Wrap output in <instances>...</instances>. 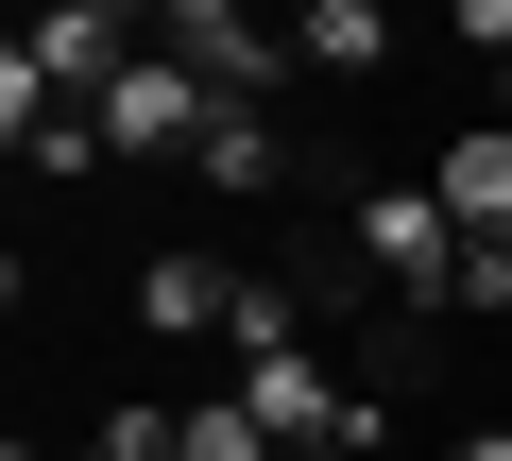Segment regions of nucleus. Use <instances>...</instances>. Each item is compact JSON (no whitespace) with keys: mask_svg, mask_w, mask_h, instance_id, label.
<instances>
[{"mask_svg":"<svg viewBox=\"0 0 512 461\" xmlns=\"http://www.w3.org/2000/svg\"><path fill=\"white\" fill-rule=\"evenodd\" d=\"M495 120H512V69H495Z\"/></svg>","mask_w":512,"mask_h":461,"instance_id":"nucleus-13","label":"nucleus"},{"mask_svg":"<svg viewBox=\"0 0 512 461\" xmlns=\"http://www.w3.org/2000/svg\"><path fill=\"white\" fill-rule=\"evenodd\" d=\"M444 35H461V52H495V69H512V0H444Z\"/></svg>","mask_w":512,"mask_h":461,"instance_id":"nucleus-10","label":"nucleus"},{"mask_svg":"<svg viewBox=\"0 0 512 461\" xmlns=\"http://www.w3.org/2000/svg\"><path fill=\"white\" fill-rule=\"evenodd\" d=\"M222 308H239V257H137V325L154 342H222Z\"/></svg>","mask_w":512,"mask_h":461,"instance_id":"nucleus-4","label":"nucleus"},{"mask_svg":"<svg viewBox=\"0 0 512 461\" xmlns=\"http://www.w3.org/2000/svg\"><path fill=\"white\" fill-rule=\"evenodd\" d=\"M239 410L274 427V444H376V410L325 376V342H291V359H239Z\"/></svg>","mask_w":512,"mask_h":461,"instance_id":"nucleus-3","label":"nucleus"},{"mask_svg":"<svg viewBox=\"0 0 512 461\" xmlns=\"http://www.w3.org/2000/svg\"><path fill=\"white\" fill-rule=\"evenodd\" d=\"M239 18H256V0H154V52H222Z\"/></svg>","mask_w":512,"mask_h":461,"instance_id":"nucleus-8","label":"nucleus"},{"mask_svg":"<svg viewBox=\"0 0 512 461\" xmlns=\"http://www.w3.org/2000/svg\"><path fill=\"white\" fill-rule=\"evenodd\" d=\"M291 461H359V444H291Z\"/></svg>","mask_w":512,"mask_h":461,"instance_id":"nucleus-12","label":"nucleus"},{"mask_svg":"<svg viewBox=\"0 0 512 461\" xmlns=\"http://www.w3.org/2000/svg\"><path fill=\"white\" fill-rule=\"evenodd\" d=\"M86 461H171V410H103V427H86Z\"/></svg>","mask_w":512,"mask_h":461,"instance_id":"nucleus-9","label":"nucleus"},{"mask_svg":"<svg viewBox=\"0 0 512 461\" xmlns=\"http://www.w3.org/2000/svg\"><path fill=\"white\" fill-rule=\"evenodd\" d=\"M171 461H291V444L256 427L239 393H205V410H171Z\"/></svg>","mask_w":512,"mask_h":461,"instance_id":"nucleus-7","label":"nucleus"},{"mask_svg":"<svg viewBox=\"0 0 512 461\" xmlns=\"http://www.w3.org/2000/svg\"><path fill=\"white\" fill-rule=\"evenodd\" d=\"M444 461H512V427H461V444H444Z\"/></svg>","mask_w":512,"mask_h":461,"instance_id":"nucleus-11","label":"nucleus"},{"mask_svg":"<svg viewBox=\"0 0 512 461\" xmlns=\"http://www.w3.org/2000/svg\"><path fill=\"white\" fill-rule=\"evenodd\" d=\"M444 222H461V240H512V120H478V137H444Z\"/></svg>","mask_w":512,"mask_h":461,"instance_id":"nucleus-5","label":"nucleus"},{"mask_svg":"<svg viewBox=\"0 0 512 461\" xmlns=\"http://www.w3.org/2000/svg\"><path fill=\"white\" fill-rule=\"evenodd\" d=\"M188 171H205V188H222V205H256V188H291V137H274V103H222V120H205V154H188Z\"/></svg>","mask_w":512,"mask_h":461,"instance_id":"nucleus-6","label":"nucleus"},{"mask_svg":"<svg viewBox=\"0 0 512 461\" xmlns=\"http://www.w3.org/2000/svg\"><path fill=\"white\" fill-rule=\"evenodd\" d=\"M86 120H103V154H205V120H222V86H205L188 52H137V69H120V86L86 103Z\"/></svg>","mask_w":512,"mask_h":461,"instance_id":"nucleus-1","label":"nucleus"},{"mask_svg":"<svg viewBox=\"0 0 512 461\" xmlns=\"http://www.w3.org/2000/svg\"><path fill=\"white\" fill-rule=\"evenodd\" d=\"M359 257H376L410 308H444V291H461V222H444V188H359Z\"/></svg>","mask_w":512,"mask_h":461,"instance_id":"nucleus-2","label":"nucleus"}]
</instances>
